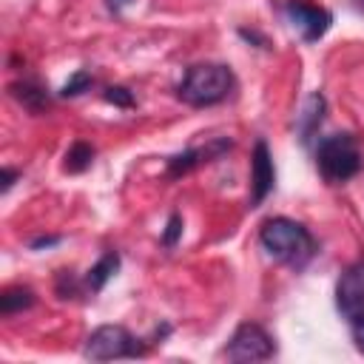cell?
Here are the masks:
<instances>
[{"label": "cell", "mask_w": 364, "mask_h": 364, "mask_svg": "<svg viewBox=\"0 0 364 364\" xmlns=\"http://www.w3.org/2000/svg\"><path fill=\"white\" fill-rule=\"evenodd\" d=\"M284 14L293 23V28L301 34V40H307V43L321 40L327 34L330 23H333V14L327 9L313 6L307 0H287L284 3Z\"/></svg>", "instance_id": "52a82bcc"}, {"label": "cell", "mask_w": 364, "mask_h": 364, "mask_svg": "<svg viewBox=\"0 0 364 364\" xmlns=\"http://www.w3.org/2000/svg\"><path fill=\"white\" fill-rule=\"evenodd\" d=\"M117 270H119V253H117V250L102 253L100 262L88 270V276H85V287H88L91 293H100V290L105 287V282H108Z\"/></svg>", "instance_id": "7c38bea8"}, {"label": "cell", "mask_w": 364, "mask_h": 364, "mask_svg": "<svg viewBox=\"0 0 364 364\" xmlns=\"http://www.w3.org/2000/svg\"><path fill=\"white\" fill-rule=\"evenodd\" d=\"M94 162V148L88 142H74L68 151H65V171L68 173H82L85 168H91Z\"/></svg>", "instance_id": "5bb4252c"}, {"label": "cell", "mask_w": 364, "mask_h": 364, "mask_svg": "<svg viewBox=\"0 0 364 364\" xmlns=\"http://www.w3.org/2000/svg\"><path fill=\"white\" fill-rule=\"evenodd\" d=\"M350 330H353V341H355V347L364 353V318L350 321Z\"/></svg>", "instance_id": "d6986e66"}, {"label": "cell", "mask_w": 364, "mask_h": 364, "mask_svg": "<svg viewBox=\"0 0 364 364\" xmlns=\"http://www.w3.org/2000/svg\"><path fill=\"white\" fill-rule=\"evenodd\" d=\"M273 353H276L273 338L256 321H242L233 330L228 350H225V355L230 361H267V358H273Z\"/></svg>", "instance_id": "5b68a950"}, {"label": "cell", "mask_w": 364, "mask_h": 364, "mask_svg": "<svg viewBox=\"0 0 364 364\" xmlns=\"http://www.w3.org/2000/svg\"><path fill=\"white\" fill-rule=\"evenodd\" d=\"M105 100L114 102V105H119V108H134V94L128 88H122V85H111L105 91Z\"/></svg>", "instance_id": "ac0fdd59"}, {"label": "cell", "mask_w": 364, "mask_h": 364, "mask_svg": "<svg viewBox=\"0 0 364 364\" xmlns=\"http://www.w3.org/2000/svg\"><path fill=\"white\" fill-rule=\"evenodd\" d=\"M336 307L347 321L364 318V259L353 262L336 282Z\"/></svg>", "instance_id": "8992f818"}, {"label": "cell", "mask_w": 364, "mask_h": 364, "mask_svg": "<svg viewBox=\"0 0 364 364\" xmlns=\"http://www.w3.org/2000/svg\"><path fill=\"white\" fill-rule=\"evenodd\" d=\"M259 242L262 247L282 264L293 267V270H301L313 256H316V239L313 233L296 222V219H287V216H273L262 225L259 230Z\"/></svg>", "instance_id": "6da1fadb"}, {"label": "cell", "mask_w": 364, "mask_h": 364, "mask_svg": "<svg viewBox=\"0 0 364 364\" xmlns=\"http://www.w3.org/2000/svg\"><path fill=\"white\" fill-rule=\"evenodd\" d=\"M145 353V344L131 336L122 324H102L85 338L82 355L91 361H114V358H136Z\"/></svg>", "instance_id": "277c9868"}, {"label": "cell", "mask_w": 364, "mask_h": 364, "mask_svg": "<svg viewBox=\"0 0 364 364\" xmlns=\"http://www.w3.org/2000/svg\"><path fill=\"white\" fill-rule=\"evenodd\" d=\"M91 85V74L85 71V68H80V71H74L71 77H68V82L63 85V97H77V94H82L85 88Z\"/></svg>", "instance_id": "9a60e30c"}, {"label": "cell", "mask_w": 364, "mask_h": 364, "mask_svg": "<svg viewBox=\"0 0 364 364\" xmlns=\"http://www.w3.org/2000/svg\"><path fill=\"white\" fill-rule=\"evenodd\" d=\"M324 111H327V102L318 91H313L307 100H304V108L301 114L296 117V128H299V139L301 142H310L316 136V131L321 128V119H324Z\"/></svg>", "instance_id": "30bf717a"}, {"label": "cell", "mask_w": 364, "mask_h": 364, "mask_svg": "<svg viewBox=\"0 0 364 364\" xmlns=\"http://www.w3.org/2000/svg\"><path fill=\"white\" fill-rule=\"evenodd\" d=\"M14 179H17V171H14V168H6V171H3V185H0V188H3V193L14 185Z\"/></svg>", "instance_id": "44dd1931"}, {"label": "cell", "mask_w": 364, "mask_h": 364, "mask_svg": "<svg viewBox=\"0 0 364 364\" xmlns=\"http://www.w3.org/2000/svg\"><path fill=\"white\" fill-rule=\"evenodd\" d=\"M316 165L330 185H341L361 171V151L350 134H330L316 148Z\"/></svg>", "instance_id": "3957f363"}, {"label": "cell", "mask_w": 364, "mask_h": 364, "mask_svg": "<svg viewBox=\"0 0 364 364\" xmlns=\"http://www.w3.org/2000/svg\"><path fill=\"white\" fill-rule=\"evenodd\" d=\"M131 3H134V0H105V6H108L114 14H119V11H122L125 6H131Z\"/></svg>", "instance_id": "603a6c76"}, {"label": "cell", "mask_w": 364, "mask_h": 364, "mask_svg": "<svg viewBox=\"0 0 364 364\" xmlns=\"http://www.w3.org/2000/svg\"><path fill=\"white\" fill-rule=\"evenodd\" d=\"M57 242H60V236H37V239H31V250L51 247V245H57Z\"/></svg>", "instance_id": "ffe728a7"}, {"label": "cell", "mask_w": 364, "mask_h": 364, "mask_svg": "<svg viewBox=\"0 0 364 364\" xmlns=\"http://www.w3.org/2000/svg\"><path fill=\"white\" fill-rule=\"evenodd\" d=\"M9 91H11V97L20 102V105H26L31 114H40V111H46L48 108V91L40 85V82H34V80H20V82H11L9 85Z\"/></svg>", "instance_id": "8fae6325"}, {"label": "cell", "mask_w": 364, "mask_h": 364, "mask_svg": "<svg viewBox=\"0 0 364 364\" xmlns=\"http://www.w3.org/2000/svg\"><path fill=\"white\" fill-rule=\"evenodd\" d=\"M230 145H233V142H230L228 136H219V139H210L208 145L188 148V151L171 156V159H168V176H185V173H191L196 165L210 162V159H219L225 151H230Z\"/></svg>", "instance_id": "9c48e42d"}, {"label": "cell", "mask_w": 364, "mask_h": 364, "mask_svg": "<svg viewBox=\"0 0 364 364\" xmlns=\"http://www.w3.org/2000/svg\"><path fill=\"white\" fill-rule=\"evenodd\" d=\"M276 185V168H273V156L264 139H259L253 145V156H250V208H259L267 193Z\"/></svg>", "instance_id": "ba28073f"}, {"label": "cell", "mask_w": 364, "mask_h": 364, "mask_svg": "<svg viewBox=\"0 0 364 364\" xmlns=\"http://www.w3.org/2000/svg\"><path fill=\"white\" fill-rule=\"evenodd\" d=\"M179 236H182V216H179V213H171V216H168V225H165V230H162V245H165V247H173V245L179 242Z\"/></svg>", "instance_id": "e0dca14e"}, {"label": "cell", "mask_w": 364, "mask_h": 364, "mask_svg": "<svg viewBox=\"0 0 364 364\" xmlns=\"http://www.w3.org/2000/svg\"><path fill=\"white\" fill-rule=\"evenodd\" d=\"M34 290L31 287H23V284H17V287H6L3 293H0V313L3 316H11V313H20V310H28L31 304H34Z\"/></svg>", "instance_id": "4fadbf2b"}, {"label": "cell", "mask_w": 364, "mask_h": 364, "mask_svg": "<svg viewBox=\"0 0 364 364\" xmlns=\"http://www.w3.org/2000/svg\"><path fill=\"white\" fill-rule=\"evenodd\" d=\"M233 88H236V77L228 65L199 63L185 71L182 82L176 85V94L191 108H208V105L228 100L233 94Z\"/></svg>", "instance_id": "7a4b0ae2"}, {"label": "cell", "mask_w": 364, "mask_h": 364, "mask_svg": "<svg viewBox=\"0 0 364 364\" xmlns=\"http://www.w3.org/2000/svg\"><path fill=\"white\" fill-rule=\"evenodd\" d=\"M80 293V282L74 279L71 270H60L57 273V296L60 299H74Z\"/></svg>", "instance_id": "2e32d148"}, {"label": "cell", "mask_w": 364, "mask_h": 364, "mask_svg": "<svg viewBox=\"0 0 364 364\" xmlns=\"http://www.w3.org/2000/svg\"><path fill=\"white\" fill-rule=\"evenodd\" d=\"M239 37H245V40H253V43H259V46H267V40H264L262 34H256V31H247V28H239Z\"/></svg>", "instance_id": "7402d4cb"}]
</instances>
